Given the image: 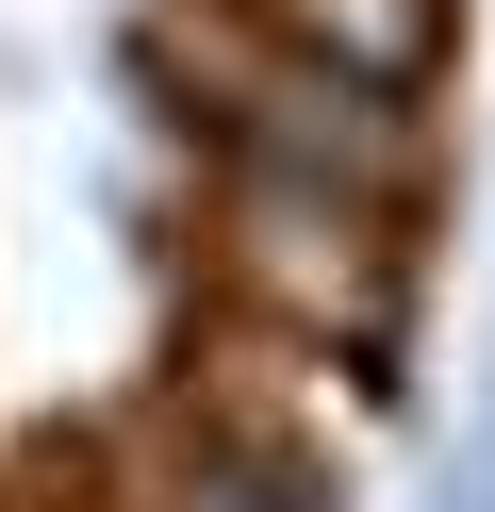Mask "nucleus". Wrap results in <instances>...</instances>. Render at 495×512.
Wrapping results in <instances>:
<instances>
[{
    "label": "nucleus",
    "instance_id": "obj_2",
    "mask_svg": "<svg viewBox=\"0 0 495 512\" xmlns=\"http://www.w3.org/2000/svg\"><path fill=\"white\" fill-rule=\"evenodd\" d=\"M231 34L281 50V67L347 83V100H429V67H446V0H231Z\"/></svg>",
    "mask_w": 495,
    "mask_h": 512
},
{
    "label": "nucleus",
    "instance_id": "obj_1",
    "mask_svg": "<svg viewBox=\"0 0 495 512\" xmlns=\"http://www.w3.org/2000/svg\"><path fill=\"white\" fill-rule=\"evenodd\" d=\"M215 281H231V331H281L330 347V364H380L396 314H413V265H396V215L330 199V182H215Z\"/></svg>",
    "mask_w": 495,
    "mask_h": 512
}]
</instances>
